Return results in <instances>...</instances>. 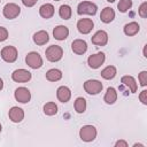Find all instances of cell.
Returning a JSON list of instances; mask_svg holds the SVG:
<instances>
[{
	"label": "cell",
	"mask_w": 147,
	"mask_h": 147,
	"mask_svg": "<svg viewBox=\"0 0 147 147\" xmlns=\"http://www.w3.org/2000/svg\"><path fill=\"white\" fill-rule=\"evenodd\" d=\"M8 38V30L3 26H0V42L7 40Z\"/></svg>",
	"instance_id": "4dcf8cb0"
},
{
	"label": "cell",
	"mask_w": 147,
	"mask_h": 147,
	"mask_svg": "<svg viewBox=\"0 0 147 147\" xmlns=\"http://www.w3.org/2000/svg\"><path fill=\"white\" fill-rule=\"evenodd\" d=\"M138 14L140 17L142 18H146L147 17V2H142L140 6H139V9H138Z\"/></svg>",
	"instance_id": "f1b7e54d"
},
{
	"label": "cell",
	"mask_w": 147,
	"mask_h": 147,
	"mask_svg": "<svg viewBox=\"0 0 147 147\" xmlns=\"http://www.w3.org/2000/svg\"><path fill=\"white\" fill-rule=\"evenodd\" d=\"M62 78V72L59 69H49L46 72V79L49 82H57Z\"/></svg>",
	"instance_id": "603a6c76"
},
{
	"label": "cell",
	"mask_w": 147,
	"mask_h": 147,
	"mask_svg": "<svg viewBox=\"0 0 147 147\" xmlns=\"http://www.w3.org/2000/svg\"><path fill=\"white\" fill-rule=\"evenodd\" d=\"M11 78L16 83H26L31 79V72L25 69H16L11 74Z\"/></svg>",
	"instance_id": "30bf717a"
},
{
	"label": "cell",
	"mask_w": 147,
	"mask_h": 147,
	"mask_svg": "<svg viewBox=\"0 0 147 147\" xmlns=\"http://www.w3.org/2000/svg\"><path fill=\"white\" fill-rule=\"evenodd\" d=\"M2 88H3V80L0 78V91H1Z\"/></svg>",
	"instance_id": "e575fe53"
},
{
	"label": "cell",
	"mask_w": 147,
	"mask_h": 147,
	"mask_svg": "<svg viewBox=\"0 0 147 147\" xmlns=\"http://www.w3.org/2000/svg\"><path fill=\"white\" fill-rule=\"evenodd\" d=\"M91 41L96 46H105L108 42V33L103 30H99L93 34V37L91 38Z\"/></svg>",
	"instance_id": "7c38bea8"
},
{
	"label": "cell",
	"mask_w": 147,
	"mask_h": 147,
	"mask_svg": "<svg viewBox=\"0 0 147 147\" xmlns=\"http://www.w3.org/2000/svg\"><path fill=\"white\" fill-rule=\"evenodd\" d=\"M37 1H38V0H22L23 5H24L25 7H32V6H34V5L37 3Z\"/></svg>",
	"instance_id": "d6a6232c"
},
{
	"label": "cell",
	"mask_w": 147,
	"mask_h": 147,
	"mask_svg": "<svg viewBox=\"0 0 147 147\" xmlns=\"http://www.w3.org/2000/svg\"><path fill=\"white\" fill-rule=\"evenodd\" d=\"M105 60H106L105 53L99 52V53H96V54H92V55L88 56V59H87V64H88V67L92 68V69H98V68H100V67L103 64Z\"/></svg>",
	"instance_id": "ba28073f"
},
{
	"label": "cell",
	"mask_w": 147,
	"mask_h": 147,
	"mask_svg": "<svg viewBox=\"0 0 147 147\" xmlns=\"http://www.w3.org/2000/svg\"><path fill=\"white\" fill-rule=\"evenodd\" d=\"M25 62L32 69H39V68H41V65L44 63L42 62V57L37 52H30V53H28L26 56H25Z\"/></svg>",
	"instance_id": "5b68a950"
},
{
	"label": "cell",
	"mask_w": 147,
	"mask_h": 147,
	"mask_svg": "<svg viewBox=\"0 0 147 147\" xmlns=\"http://www.w3.org/2000/svg\"><path fill=\"white\" fill-rule=\"evenodd\" d=\"M138 79L141 86H146L147 85V71H141L138 76Z\"/></svg>",
	"instance_id": "f546056e"
},
{
	"label": "cell",
	"mask_w": 147,
	"mask_h": 147,
	"mask_svg": "<svg viewBox=\"0 0 147 147\" xmlns=\"http://www.w3.org/2000/svg\"><path fill=\"white\" fill-rule=\"evenodd\" d=\"M69 36V29L65 25H57L53 30V37L56 40H64Z\"/></svg>",
	"instance_id": "2e32d148"
},
{
	"label": "cell",
	"mask_w": 147,
	"mask_h": 147,
	"mask_svg": "<svg viewBox=\"0 0 147 147\" xmlns=\"http://www.w3.org/2000/svg\"><path fill=\"white\" fill-rule=\"evenodd\" d=\"M74 107H75V110H76L78 114H83V113L86 110V100H85L84 98H82V96L77 98L76 101H75Z\"/></svg>",
	"instance_id": "d4e9b609"
},
{
	"label": "cell",
	"mask_w": 147,
	"mask_h": 147,
	"mask_svg": "<svg viewBox=\"0 0 147 147\" xmlns=\"http://www.w3.org/2000/svg\"><path fill=\"white\" fill-rule=\"evenodd\" d=\"M117 74V70L114 65H108L101 71V76L105 79H113Z\"/></svg>",
	"instance_id": "cb8c5ba5"
},
{
	"label": "cell",
	"mask_w": 147,
	"mask_h": 147,
	"mask_svg": "<svg viewBox=\"0 0 147 147\" xmlns=\"http://www.w3.org/2000/svg\"><path fill=\"white\" fill-rule=\"evenodd\" d=\"M44 113L47 116H53L55 114H57V106L55 105V102H47L44 105Z\"/></svg>",
	"instance_id": "4316f807"
},
{
	"label": "cell",
	"mask_w": 147,
	"mask_h": 147,
	"mask_svg": "<svg viewBox=\"0 0 147 147\" xmlns=\"http://www.w3.org/2000/svg\"><path fill=\"white\" fill-rule=\"evenodd\" d=\"M103 88V85L100 80L98 79H88L84 83V90L87 94L91 95H96L99 94Z\"/></svg>",
	"instance_id": "7a4b0ae2"
},
{
	"label": "cell",
	"mask_w": 147,
	"mask_h": 147,
	"mask_svg": "<svg viewBox=\"0 0 147 147\" xmlns=\"http://www.w3.org/2000/svg\"><path fill=\"white\" fill-rule=\"evenodd\" d=\"M121 83H123L126 87H129V90L131 91V93H136L137 92V88H138V85H137V82L136 79L132 77V76H123L122 79H121Z\"/></svg>",
	"instance_id": "d6986e66"
},
{
	"label": "cell",
	"mask_w": 147,
	"mask_h": 147,
	"mask_svg": "<svg viewBox=\"0 0 147 147\" xmlns=\"http://www.w3.org/2000/svg\"><path fill=\"white\" fill-rule=\"evenodd\" d=\"M45 54H46V59L49 62H57L63 56V49L59 45H51L46 48Z\"/></svg>",
	"instance_id": "6da1fadb"
},
{
	"label": "cell",
	"mask_w": 147,
	"mask_h": 147,
	"mask_svg": "<svg viewBox=\"0 0 147 147\" xmlns=\"http://www.w3.org/2000/svg\"><path fill=\"white\" fill-rule=\"evenodd\" d=\"M139 100L141 101V103L147 105V91L146 90L141 91V93L139 94Z\"/></svg>",
	"instance_id": "1f68e13d"
},
{
	"label": "cell",
	"mask_w": 147,
	"mask_h": 147,
	"mask_svg": "<svg viewBox=\"0 0 147 147\" xmlns=\"http://www.w3.org/2000/svg\"><path fill=\"white\" fill-rule=\"evenodd\" d=\"M1 130H2V126H1V124H0V132H1Z\"/></svg>",
	"instance_id": "8d00e7d4"
},
{
	"label": "cell",
	"mask_w": 147,
	"mask_h": 147,
	"mask_svg": "<svg viewBox=\"0 0 147 147\" xmlns=\"http://www.w3.org/2000/svg\"><path fill=\"white\" fill-rule=\"evenodd\" d=\"M96 129L93 125H84L80 130H79V137L83 141L85 142H90L93 141L96 138Z\"/></svg>",
	"instance_id": "277c9868"
},
{
	"label": "cell",
	"mask_w": 147,
	"mask_h": 147,
	"mask_svg": "<svg viewBox=\"0 0 147 147\" xmlns=\"http://www.w3.org/2000/svg\"><path fill=\"white\" fill-rule=\"evenodd\" d=\"M54 1H60V0H54Z\"/></svg>",
	"instance_id": "74e56055"
},
{
	"label": "cell",
	"mask_w": 147,
	"mask_h": 147,
	"mask_svg": "<svg viewBox=\"0 0 147 147\" xmlns=\"http://www.w3.org/2000/svg\"><path fill=\"white\" fill-rule=\"evenodd\" d=\"M56 98L60 102L62 103H65L70 100L71 98V91L68 86H60L56 91Z\"/></svg>",
	"instance_id": "9a60e30c"
},
{
	"label": "cell",
	"mask_w": 147,
	"mask_h": 147,
	"mask_svg": "<svg viewBox=\"0 0 147 147\" xmlns=\"http://www.w3.org/2000/svg\"><path fill=\"white\" fill-rule=\"evenodd\" d=\"M139 30H140V25L137 22H130L124 25V33L129 37L136 36L139 32Z\"/></svg>",
	"instance_id": "44dd1931"
},
{
	"label": "cell",
	"mask_w": 147,
	"mask_h": 147,
	"mask_svg": "<svg viewBox=\"0 0 147 147\" xmlns=\"http://www.w3.org/2000/svg\"><path fill=\"white\" fill-rule=\"evenodd\" d=\"M71 49L77 55H83L87 51V44L83 39H75L71 44Z\"/></svg>",
	"instance_id": "5bb4252c"
},
{
	"label": "cell",
	"mask_w": 147,
	"mask_h": 147,
	"mask_svg": "<svg viewBox=\"0 0 147 147\" xmlns=\"http://www.w3.org/2000/svg\"><path fill=\"white\" fill-rule=\"evenodd\" d=\"M8 116H9V118H10L11 122H14V123H20V122H22L23 118H24V111H23L22 108L14 106V107H11V108L9 109Z\"/></svg>",
	"instance_id": "4fadbf2b"
},
{
	"label": "cell",
	"mask_w": 147,
	"mask_h": 147,
	"mask_svg": "<svg viewBox=\"0 0 147 147\" xmlns=\"http://www.w3.org/2000/svg\"><path fill=\"white\" fill-rule=\"evenodd\" d=\"M114 18H115V11H114V9L111 7H106V8L102 9V11L100 14V20L103 23L108 24V23L113 22Z\"/></svg>",
	"instance_id": "ac0fdd59"
},
{
	"label": "cell",
	"mask_w": 147,
	"mask_h": 147,
	"mask_svg": "<svg viewBox=\"0 0 147 147\" xmlns=\"http://www.w3.org/2000/svg\"><path fill=\"white\" fill-rule=\"evenodd\" d=\"M0 2H1V0H0Z\"/></svg>",
	"instance_id": "f35d334b"
},
{
	"label": "cell",
	"mask_w": 147,
	"mask_h": 147,
	"mask_svg": "<svg viewBox=\"0 0 147 147\" xmlns=\"http://www.w3.org/2000/svg\"><path fill=\"white\" fill-rule=\"evenodd\" d=\"M48 40H49V36L45 30H40L33 34V42L38 46L45 45L46 42H48Z\"/></svg>",
	"instance_id": "e0dca14e"
},
{
	"label": "cell",
	"mask_w": 147,
	"mask_h": 147,
	"mask_svg": "<svg viewBox=\"0 0 147 147\" xmlns=\"http://www.w3.org/2000/svg\"><path fill=\"white\" fill-rule=\"evenodd\" d=\"M94 26V23L91 18H80L78 22H77V29L80 33L83 34H87L92 31Z\"/></svg>",
	"instance_id": "8fae6325"
},
{
	"label": "cell",
	"mask_w": 147,
	"mask_h": 147,
	"mask_svg": "<svg viewBox=\"0 0 147 147\" xmlns=\"http://www.w3.org/2000/svg\"><path fill=\"white\" fill-rule=\"evenodd\" d=\"M98 11V7L95 3L90 1H82L77 6V14L78 15H95Z\"/></svg>",
	"instance_id": "3957f363"
},
{
	"label": "cell",
	"mask_w": 147,
	"mask_h": 147,
	"mask_svg": "<svg viewBox=\"0 0 147 147\" xmlns=\"http://www.w3.org/2000/svg\"><path fill=\"white\" fill-rule=\"evenodd\" d=\"M71 7L68 6V5H62L60 6V9H59V15L62 20H69L71 17Z\"/></svg>",
	"instance_id": "484cf974"
},
{
	"label": "cell",
	"mask_w": 147,
	"mask_h": 147,
	"mask_svg": "<svg viewBox=\"0 0 147 147\" xmlns=\"http://www.w3.org/2000/svg\"><path fill=\"white\" fill-rule=\"evenodd\" d=\"M132 7V0H119L117 3V8L121 13H126Z\"/></svg>",
	"instance_id": "83f0119b"
},
{
	"label": "cell",
	"mask_w": 147,
	"mask_h": 147,
	"mask_svg": "<svg viewBox=\"0 0 147 147\" xmlns=\"http://www.w3.org/2000/svg\"><path fill=\"white\" fill-rule=\"evenodd\" d=\"M117 100V92L114 87H108L107 88V92L103 96V101L107 103V105H113L115 103Z\"/></svg>",
	"instance_id": "7402d4cb"
},
{
	"label": "cell",
	"mask_w": 147,
	"mask_h": 147,
	"mask_svg": "<svg viewBox=\"0 0 147 147\" xmlns=\"http://www.w3.org/2000/svg\"><path fill=\"white\" fill-rule=\"evenodd\" d=\"M20 13H21V8H20V6L16 5V3H13V2L7 3V5L3 7V9H2V14H3V16H5L6 18H8V20L16 18V17L20 15Z\"/></svg>",
	"instance_id": "52a82bcc"
},
{
	"label": "cell",
	"mask_w": 147,
	"mask_h": 147,
	"mask_svg": "<svg viewBox=\"0 0 147 147\" xmlns=\"http://www.w3.org/2000/svg\"><path fill=\"white\" fill-rule=\"evenodd\" d=\"M14 96H15L16 101H18L21 103H28L31 100V92L26 87H23V86L17 87L14 92Z\"/></svg>",
	"instance_id": "9c48e42d"
},
{
	"label": "cell",
	"mask_w": 147,
	"mask_h": 147,
	"mask_svg": "<svg viewBox=\"0 0 147 147\" xmlns=\"http://www.w3.org/2000/svg\"><path fill=\"white\" fill-rule=\"evenodd\" d=\"M1 57L5 62H8V63H13L16 61L17 59V49L16 47L14 46H5L2 49H1Z\"/></svg>",
	"instance_id": "8992f818"
},
{
	"label": "cell",
	"mask_w": 147,
	"mask_h": 147,
	"mask_svg": "<svg viewBox=\"0 0 147 147\" xmlns=\"http://www.w3.org/2000/svg\"><path fill=\"white\" fill-rule=\"evenodd\" d=\"M107 1H108V2H114L115 0H107Z\"/></svg>",
	"instance_id": "d590c367"
},
{
	"label": "cell",
	"mask_w": 147,
	"mask_h": 147,
	"mask_svg": "<svg viewBox=\"0 0 147 147\" xmlns=\"http://www.w3.org/2000/svg\"><path fill=\"white\" fill-rule=\"evenodd\" d=\"M39 15L42 18H51L54 15V6L51 3H45L39 8Z\"/></svg>",
	"instance_id": "ffe728a7"
},
{
	"label": "cell",
	"mask_w": 147,
	"mask_h": 147,
	"mask_svg": "<svg viewBox=\"0 0 147 147\" xmlns=\"http://www.w3.org/2000/svg\"><path fill=\"white\" fill-rule=\"evenodd\" d=\"M115 146L116 147H127V142L125 140H118V141H116Z\"/></svg>",
	"instance_id": "836d02e7"
}]
</instances>
